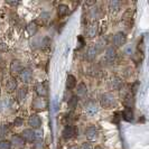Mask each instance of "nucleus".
Returning a JSON list of instances; mask_svg holds the SVG:
<instances>
[{
	"mask_svg": "<svg viewBox=\"0 0 149 149\" xmlns=\"http://www.w3.org/2000/svg\"><path fill=\"white\" fill-rule=\"evenodd\" d=\"M9 132H10V129L7 125H0V138L1 139H6Z\"/></svg>",
	"mask_w": 149,
	"mask_h": 149,
	"instance_id": "27",
	"label": "nucleus"
},
{
	"mask_svg": "<svg viewBox=\"0 0 149 149\" xmlns=\"http://www.w3.org/2000/svg\"><path fill=\"white\" fill-rule=\"evenodd\" d=\"M117 56H118V54H117V49H116V48H113L112 46H109V47L105 49L103 61H104L108 65H111V64H113V63L117 61Z\"/></svg>",
	"mask_w": 149,
	"mask_h": 149,
	"instance_id": "7",
	"label": "nucleus"
},
{
	"mask_svg": "<svg viewBox=\"0 0 149 149\" xmlns=\"http://www.w3.org/2000/svg\"><path fill=\"white\" fill-rule=\"evenodd\" d=\"M0 149H11V143L7 139L0 140Z\"/></svg>",
	"mask_w": 149,
	"mask_h": 149,
	"instance_id": "30",
	"label": "nucleus"
},
{
	"mask_svg": "<svg viewBox=\"0 0 149 149\" xmlns=\"http://www.w3.org/2000/svg\"><path fill=\"white\" fill-rule=\"evenodd\" d=\"M108 88L111 91H120L123 88V80L118 75H112L108 81Z\"/></svg>",
	"mask_w": 149,
	"mask_h": 149,
	"instance_id": "4",
	"label": "nucleus"
},
{
	"mask_svg": "<svg viewBox=\"0 0 149 149\" xmlns=\"http://www.w3.org/2000/svg\"><path fill=\"white\" fill-rule=\"evenodd\" d=\"M70 149H79V148H77L76 146H73V147H71V148H70Z\"/></svg>",
	"mask_w": 149,
	"mask_h": 149,
	"instance_id": "37",
	"label": "nucleus"
},
{
	"mask_svg": "<svg viewBox=\"0 0 149 149\" xmlns=\"http://www.w3.org/2000/svg\"><path fill=\"white\" fill-rule=\"evenodd\" d=\"M68 13H70V8H68V6H66V5H60V6L57 7V14H58L60 17H64V16H66Z\"/></svg>",
	"mask_w": 149,
	"mask_h": 149,
	"instance_id": "25",
	"label": "nucleus"
},
{
	"mask_svg": "<svg viewBox=\"0 0 149 149\" xmlns=\"http://www.w3.org/2000/svg\"><path fill=\"white\" fill-rule=\"evenodd\" d=\"M79 99H83L88 95V86L83 82L79 83L77 86H75V94Z\"/></svg>",
	"mask_w": 149,
	"mask_h": 149,
	"instance_id": "21",
	"label": "nucleus"
},
{
	"mask_svg": "<svg viewBox=\"0 0 149 149\" xmlns=\"http://www.w3.org/2000/svg\"><path fill=\"white\" fill-rule=\"evenodd\" d=\"M0 97H1V90H0Z\"/></svg>",
	"mask_w": 149,
	"mask_h": 149,
	"instance_id": "38",
	"label": "nucleus"
},
{
	"mask_svg": "<svg viewBox=\"0 0 149 149\" xmlns=\"http://www.w3.org/2000/svg\"><path fill=\"white\" fill-rule=\"evenodd\" d=\"M100 67H99V65H97V64H91V65H89V66L86 67V70H85V73L88 75H90V76H97V75L100 74Z\"/></svg>",
	"mask_w": 149,
	"mask_h": 149,
	"instance_id": "22",
	"label": "nucleus"
},
{
	"mask_svg": "<svg viewBox=\"0 0 149 149\" xmlns=\"http://www.w3.org/2000/svg\"><path fill=\"white\" fill-rule=\"evenodd\" d=\"M17 89H18V82H17L16 77H10V79H8L6 84H5V90H6V92L9 93V94H11V93H14L15 91H17Z\"/></svg>",
	"mask_w": 149,
	"mask_h": 149,
	"instance_id": "18",
	"label": "nucleus"
},
{
	"mask_svg": "<svg viewBox=\"0 0 149 149\" xmlns=\"http://www.w3.org/2000/svg\"><path fill=\"white\" fill-rule=\"evenodd\" d=\"M83 110H84V113H85L86 116L93 117V116H95L97 112H99V105H97L94 101H89V102H86V103L84 104Z\"/></svg>",
	"mask_w": 149,
	"mask_h": 149,
	"instance_id": "11",
	"label": "nucleus"
},
{
	"mask_svg": "<svg viewBox=\"0 0 149 149\" xmlns=\"http://www.w3.org/2000/svg\"><path fill=\"white\" fill-rule=\"evenodd\" d=\"M7 3H9V5H11V6H17L19 2H10V1H8Z\"/></svg>",
	"mask_w": 149,
	"mask_h": 149,
	"instance_id": "35",
	"label": "nucleus"
},
{
	"mask_svg": "<svg viewBox=\"0 0 149 149\" xmlns=\"http://www.w3.org/2000/svg\"><path fill=\"white\" fill-rule=\"evenodd\" d=\"M100 49L97 46V44H91L88 46V48L84 52V60L88 62H93L97 57V55L100 54Z\"/></svg>",
	"mask_w": 149,
	"mask_h": 149,
	"instance_id": "3",
	"label": "nucleus"
},
{
	"mask_svg": "<svg viewBox=\"0 0 149 149\" xmlns=\"http://www.w3.org/2000/svg\"><path fill=\"white\" fill-rule=\"evenodd\" d=\"M99 29H100V26L97 22H90L85 28V37L89 38V39L95 38L99 35Z\"/></svg>",
	"mask_w": 149,
	"mask_h": 149,
	"instance_id": "5",
	"label": "nucleus"
},
{
	"mask_svg": "<svg viewBox=\"0 0 149 149\" xmlns=\"http://www.w3.org/2000/svg\"><path fill=\"white\" fill-rule=\"evenodd\" d=\"M37 29H38V26H37V24H36V22H31L27 25V31H28V34L31 35V36L36 34Z\"/></svg>",
	"mask_w": 149,
	"mask_h": 149,
	"instance_id": "26",
	"label": "nucleus"
},
{
	"mask_svg": "<svg viewBox=\"0 0 149 149\" xmlns=\"http://www.w3.org/2000/svg\"><path fill=\"white\" fill-rule=\"evenodd\" d=\"M99 129H97V126H94V125H91L89 127L85 129V131H84V136H85V138L89 140V141H94V140H97V138H99Z\"/></svg>",
	"mask_w": 149,
	"mask_h": 149,
	"instance_id": "8",
	"label": "nucleus"
},
{
	"mask_svg": "<svg viewBox=\"0 0 149 149\" xmlns=\"http://www.w3.org/2000/svg\"><path fill=\"white\" fill-rule=\"evenodd\" d=\"M28 126L30 127V129H40V126H42V119L40 117L38 116L37 113H31L29 117H28Z\"/></svg>",
	"mask_w": 149,
	"mask_h": 149,
	"instance_id": "12",
	"label": "nucleus"
},
{
	"mask_svg": "<svg viewBox=\"0 0 149 149\" xmlns=\"http://www.w3.org/2000/svg\"><path fill=\"white\" fill-rule=\"evenodd\" d=\"M62 134H63V138L66 139V140L73 139L77 134V129L73 125H66L63 129V131H62Z\"/></svg>",
	"mask_w": 149,
	"mask_h": 149,
	"instance_id": "9",
	"label": "nucleus"
},
{
	"mask_svg": "<svg viewBox=\"0 0 149 149\" xmlns=\"http://www.w3.org/2000/svg\"><path fill=\"white\" fill-rule=\"evenodd\" d=\"M35 92L39 97H46L48 95V88L46 83H37L35 85Z\"/></svg>",
	"mask_w": 149,
	"mask_h": 149,
	"instance_id": "19",
	"label": "nucleus"
},
{
	"mask_svg": "<svg viewBox=\"0 0 149 149\" xmlns=\"http://www.w3.org/2000/svg\"><path fill=\"white\" fill-rule=\"evenodd\" d=\"M122 91H123V93H121V101H122V103L126 105L127 108H131V105L134 103V93L131 91H128V90H122Z\"/></svg>",
	"mask_w": 149,
	"mask_h": 149,
	"instance_id": "13",
	"label": "nucleus"
},
{
	"mask_svg": "<svg viewBox=\"0 0 149 149\" xmlns=\"http://www.w3.org/2000/svg\"><path fill=\"white\" fill-rule=\"evenodd\" d=\"M122 7V2L117 1V0H111L108 2V10L111 15H116L117 13H119L120 9Z\"/></svg>",
	"mask_w": 149,
	"mask_h": 149,
	"instance_id": "20",
	"label": "nucleus"
},
{
	"mask_svg": "<svg viewBox=\"0 0 149 149\" xmlns=\"http://www.w3.org/2000/svg\"><path fill=\"white\" fill-rule=\"evenodd\" d=\"M76 84H77V81H76V77H75L74 75H72V74L67 75V77H66V89L70 90V91H72L73 89H75Z\"/></svg>",
	"mask_w": 149,
	"mask_h": 149,
	"instance_id": "23",
	"label": "nucleus"
},
{
	"mask_svg": "<svg viewBox=\"0 0 149 149\" xmlns=\"http://www.w3.org/2000/svg\"><path fill=\"white\" fill-rule=\"evenodd\" d=\"M99 103L101 105V108L109 110V109H113L117 105V99L112 92H104L99 97Z\"/></svg>",
	"mask_w": 149,
	"mask_h": 149,
	"instance_id": "1",
	"label": "nucleus"
},
{
	"mask_svg": "<svg viewBox=\"0 0 149 149\" xmlns=\"http://www.w3.org/2000/svg\"><path fill=\"white\" fill-rule=\"evenodd\" d=\"M0 51H1V52L8 51V46L6 44H3V43H0Z\"/></svg>",
	"mask_w": 149,
	"mask_h": 149,
	"instance_id": "34",
	"label": "nucleus"
},
{
	"mask_svg": "<svg viewBox=\"0 0 149 149\" xmlns=\"http://www.w3.org/2000/svg\"><path fill=\"white\" fill-rule=\"evenodd\" d=\"M43 141L42 140H36V141H34V147L35 149H43Z\"/></svg>",
	"mask_w": 149,
	"mask_h": 149,
	"instance_id": "32",
	"label": "nucleus"
},
{
	"mask_svg": "<svg viewBox=\"0 0 149 149\" xmlns=\"http://www.w3.org/2000/svg\"><path fill=\"white\" fill-rule=\"evenodd\" d=\"M93 149H103V148H102V147H100V146H97L95 148H93Z\"/></svg>",
	"mask_w": 149,
	"mask_h": 149,
	"instance_id": "36",
	"label": "nucleus"
},
{
	"mask_svg": "<svg viewBox=\"0 0 149 149\" xmlns=\"http://www.w3.org/2000/svg\"><path fill=\"white\" fill-rule=\"evenodd\" d=\"M48 107V102L46 100V97H35L31 102V109L36 110V111H44Z\"/></svg>",
	"mask_w": 149,
	"mask_h": 149,
	"instance_id": "6",
	"label": "nucleus"
},
{
	"mask_svg": "<svg viewBox=\"0 0 149 149\" xmlns=\"http://www.w3.org/2000/svg\"><path fill=\"white\" fill-rule=\"evenodd\" d=\"M27 94H28V88L26 85H22V86H19L17 91H16V101L18 103H24L26 97H27Z\"/></svg>",
	"mask_w": 149,
	"mask_h": 149,
	"instance_id": "14",
	"label": "nucleus"
},
{
	"mask_svg": "<svg viewBox=\"0 0 149 149\" xmlns=\"http://www.w3.org/2000/svg\"><path fill=\"white\" fill-rule=\"evenodd\" d=\"M14 125H15L16 127H20L22 125V119L20 117H17L15 119V121H14Z\"/></svg>",
	"mask_w": 149,
	"mask_h": 149,
	"instance_id": "33",
	"label": "nucleus"
},
{
	"mask_svg": "<svg viewBox=\"0 0 149 149\" xmlns=\"http://www.w3.org/2000/svg\"><path fill=\"white\" fill-rule=\"evenodd\" d=\"M20 136H22V139L25 141H28V142L36 141V134H35V130L34 129H30V128L25 129V130H22Z\"/></svg>",
	"mask_w": 149,
	"mask_h": 149,
	"instance_id": "17",
	"label": "nucleus"
},
{
	"mask_svg": "<svg viewBox=\"0 0 149 149\" xmlns=\"http://www.w3.org/2000/svg\"><path fill=\"white\" fill-rule=\"evenodd\" d=\"M123 118L126 120H128V121L132 120V118H134V112L131 110V108H127L125 110V112H123Z\"/></svg>",
	"mask_w": 149,
	"mask_h": 149,
	"instance_id": "29",
	"label": "nucleus"
},
{
	"mask_svg": "<svg viewBox=\"0 0 149 149\" xmlns=\"http://www.w3.org/2000/svg\"><path fill=\"white\" fill-rule=\"evenodd\" d=\"M10 143H11V148L16 149H22L25 147L26 141L22 139V137L20 134H14L10 139Z\"/></svg>",
	"mask_w": 149,
	"mask_h": 149,
	"instance_id": "15",
	"label": "nucleus"
},
{
	"mask_svg": "<svg viewBox=\"0 0 149 149\" xmlns=\"http://www.w3.org/2000/svg\"><path fill=\"white\" fill-rule=\"evenodd\" d=\"M100 16H101V13H100V9L99 8H92L91 10H90V17L92 18V19H99L100 18Z\"/></svg>",
	"mask_w": 149,
	"mask_h": 149,
	"instance_id": "28",
	"label": "nucleus"
},
{
	"mask_svg": "<svg viewBox=\"0 0 149 149\" xmlns=\"http://www.w3.org/2000/svg\"><path fill=\"white\" fill-rule=\"evenodd\" d=\"M127 43V35L123 31H118L113 35V37L111 39V46L113 48H120L122 46H125Z\"/></svg>",
	"mask_w": 149,
	"mask_h": 149,
	"instance_id": "2",
	"label": "nucleus"
},
{
	"mask_svg": "<svg viewBox=\"0 0 149 149\" xmlns=\"http://www.w3.org/2000/svg\"><path fill=\"white\" fill-rule=\"evenodd\" d=\"M22 68H24V67H22V63L19 60H13L11 62H10L9 72H10V74L13 75V77L18 76L19 73L22 72Z\"/></svg>",
	"mask_w": 149,
	"mask_h": 149,
	"instance_id": "10",
	"label": "nucleus"
},
{
	"mask_svg": "<svg viewBox=\"0 0 149 149\" xmlns=\"http://www.w3.org/2000/svg\"><path fill=\"white\" fill-rule=\"evenodd\" d=\"M79 97H76V95H72V97H70L68 100H67V107H68V109H71V110H74L77 108V105H79Z\"/></svg>",
	"mask_w": 149,
	"mask_h": 149,
	"instance_id": "24",
	"label": "nucleus"
},
{
	"mask_svg": "<svg viewBox=\"0 0 149 149\" xmlns=\"http://www.w3.org/2000/svg\"><path fill=\"white\" fill-rule=\"evenodd\" d=\"M79 149H93V147H92V145H91V142H83V143H81V146L79 147Z\"/></svg>",
	"mask_w": 149,
	"mask_h": 149,
	"instance_id": "31",
	"label": "nucleus"
},
{
	"mask_svg": "<svg viewBox=\"0 0 149 149\" xmlns=\"http://www.w3.org/2000/svg\"><path fill=\"white\" fill-rule=\"evenodd\" d=\"M18 79H19L24 84L30 83L31 80H33V72L30 71L29 68H22V72L18 75Z\"/></svg>",
	"mask_w": 149,
	"mask_h": 149,
	"instance_id": "16",
	"label": "nucleus"
}]
</instances>
